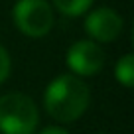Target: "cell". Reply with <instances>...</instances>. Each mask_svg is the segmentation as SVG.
<instances>
[{
    "instance_id": "8992f818",
    "label": "cell",
    "mask_w": 134,
    "mask_h": 134,
    "mask_svg": "<svg viewBox=\"0 0 134 134\" xmlns=\"http://www.w3.org/2000/svg\"><path fill=\"white\" fill-rule=\"evenodd\" d=\"M114 77L120 85H124L126 89L134 87V55L126 53L114 65Z\"/></svg>"
},
{
    "instance_id": "52a82bcc",
    "label": "cell",
    "mask_w": 134,
    "mask_h": 134,
    "mask_svg": "<svg viewBox=\"0 0 134 134\" xmlns=\"http://www.w3.org/2000/svg\"><path fill=\"white\" fill-rule=\"evenodd\" d=\"M51 4L63 16H81L91 8L93 0H51Z\"/></svg>"
},
{
    "instance_id": "6da1fadb",
    "label": "cell",
    "mask_w": 134,
    "mask_h": 134,
    "mask_svg": "<svg viewBox=\"0 0 134 134\" xmlns=\"http://www.w3.org/2000/svg\"><path fill=\"white\" fill-rule=\"evenodd\" d=\"M91 103L87 83L77 75H59L47 85L43 93V107L57 122H73L83 116Z\"/></svg>"
},
{
    "instance_id": "7a4b0ae2",
    "label": "cell",
    "mask_w": 134,
    "mask_h": 134,
    "mask_svg": "<svg viewBox=\"0 0 134 134\" xmlns=\"http://www.w3.org/2000/svg\"><path fill=\"white\" fill-rule=\"evenodd\" d=\"M40 110L24 93H8L0 97V132L2 134H36Z\"/></svg>"
},
{
    "instance_id": "9c48e42d",
    "label": "cell",
    "mask_w": 134,
    "mask_h": 134,
    "mask_svg": "<svg viewBox=\"0 0 134 134\" xmlns=\"http://www.w3.org/2000/svg\"><path fill=\"white\" fill-rule=\"evenodd\" d=\"M40 134H69L67 130L59 128V126H47V128H43Z\"/></svg>"
},
{
    "instance_id": "5b68a950",
    "label": "cell",
    "mask_w": 134,
    "mask_h": 134,
    "mask_svg": "<svg viewBox=\"0 0 134 134\" xmlns=\"http://www.w3.org/2000/svg\"><path fill=\"white\" fill-rule=\"evenodd\" d=\"M122 18L113 8H97L85 18V32L97 43H110L122 32Z\"/></svg>"
},
{
    "instance_id": "277c9868",
    "label": "cell",
    "mask_w": 134,
    "mask_h": 134,
    "mask_svg": "<svg viewBox=\"0 0 134 134\" xmlns=\"http://www.w3.org/2000/svg\"><path fill=\"white\" fill-rule=\"evenodd\" d=\"M65 61L77 77H93L105 65V51L93 40H79L67 49Z\"/></svg>"
},
{
    "instance_id": "ba28073f",
    "label": "cell",
    "mask_w": 134,
    "mask_h": 134,
    "mask_svg": "<svg viewBox=\"0 0 134 134\" xmlns=\"http://www.w3.org/2000/svg\"><path fill=\"white\" fill-rule=\"evenodd\" d=\"M10 69H12V59H10V53L6 51L4 46H0V85L8 79Z\"/></svg>"
},
{
    "instance_id": "3957f363",
    "label": "cell",
    "mask_w": 134,
    "mask_h": 134,
    "mask_svg": "<svg viewBox=\"0 0 134 134\" xmlns=\"http://www.w3.org/2000/svg\"><path fill=\"white\" fill-rule=\"evenodd\" d=\"M14 24L28 38H43L53 28V6L47 0H18L14 6Z\"/></svg>"
}]
</instances>
